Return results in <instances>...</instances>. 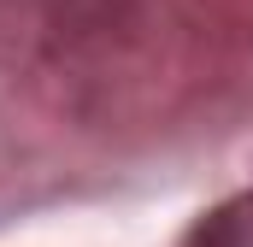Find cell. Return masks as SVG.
I'll return each mask as SVG.
<instances>
[{
  "mask_svg": "<svg viewBox=\"0 0 253 247\" xmlns=\"http://www.w3.org/2000/svg\"><path fill=\"white\" fill-rule=\"evenodd\" d=\"M189 247H253V194L224 200V206L189 236Z\"/></svg>",
  "mask_w": 253,
  "mask_h": 247,
  "instance_id": "1",
  "label": "cell"
}]
</instances>
